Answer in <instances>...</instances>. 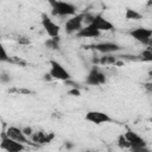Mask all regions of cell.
Listing matches in <instances>:
<instances>
[{"label": "cell", "mask_w": 152, "mask_h": 152, "mask_svg": "<svg viewBox=\"0 0 152 152\" xmlns=\"http://www.w3.org/2000/svg\"><path fill=\"white\" fill-rule=\"evenodd\" d=\"M51 6V13L57 17H71L76 14V6L64 0H49Z\"/></svg>", "instance_id": "1"}, {"label": "cell", "mask_w": 152, "mask_h": 152, "mask_svg": "<svg viewBox=\"0 0 152 152\" xmlns=\"http://www.w3.org/2000/svg\"><path fill=\"white\" fill-rule=\"evenodd\" d=\"M124 135L129 144V147H128L129 151H132V152H148V148L146 147L147 146L146 140L141 135H139L137 132H134L131 128H127V131H126V133H124Z\"/></svg>", "instance_id": "2"}, {"label": "cell", "mask_w": 152, "mask_h": 152, "mask_svg": "<svg viewBox=\"0 0 152 152\" xmlns=\"http://www.w3.org/2000/svg\"><path fill=\"white\" fill-rule=\"evenodd\" d=\"M49 75L51 76V78L53 80H59V81H68L71 80V75L70 72L64 68V65H62L56 59H51L50 61V70H49Z\"/></svg>", "instance_id": "3"}, {"label": "cell", "mask_w": 152, "mask_h": 152, "mask_svg": "<svg viewBox=\"0 0 152 152\" xmlns=\"http://www.w3.org/2000/svg\"><path fill=\"white\" fill-rule=\"evenodd\" d=\"M84 82L88 86H102L107 82V77H106V74L97 65H93L86 77Z\"/></svg>", "instance_id": "4"}, {"label": "cell", "mask_w": 152, "mask_h": 152, "mask_svg": "<svg viewBox=\"0 0 152 152\" xmlns=\"http://www.w3.org/2000/svg\"><path fill=\"white\" fill-rule=\"evenodd\" d=\"M84 49H93L97 52L107 55V53H114V52L121 51L122 46L114 42H101V43H95L90 45H84Z\"/></svg>", "instance_id": "5"}, {"label": "cell", "mask_w": 152, "mask_h": 152, "mask_svg": "<svg viewBox=\"0 0 152 152\" xmlns=\"http://www.w3.org/2000/svg\"><path fill=\"white\" fill-rule=\"evenodd\" d=\"M0 148L7 152H19V151L25 150V144L13 140L6 134L5 131H2L0 134Z\"/></svg>", "instance_id": "6"}, {"label": "cell", "mask_w": 152, "mask_h": 152, "mask_svg": "<svg viewBox=\"0 0 152 152\" xmlns=\"http://www.w3.org/2000/svg\"><path fill=\"white\" fill-rule=\"evenodd\" d=\"M129 36L134 40L141 43L142 45L148 46L151 44V39H152V30L147 28V27H142V26L135 27V28L129 31Z\"/></svg>", "instance_id": "7"}, {"label": "cell", "mask_w": 152, "mask_h": 152, "mask_svg": "<svg viewBox=\"0 0 152 152\" xmlns=\"http://www.w3.org/2000/svg\"><path fill=\"white\" fill-rule=\"evenodd\" d=\"M84 119L90 122V124H94V125H102V124H108V122H113L114 119L107 114L106 112H101V110H89L87 112Z\"/></svg>", "instance_id": "8"}, {"label": "cell", "mask_w": 152, "mask_h": 152, "mask_svg": "<svg viewBox=\"0 0 152 152\" xmlns=\"http://www.w3.org/2000/svg\"><path fill=\"white\" fill-rule=\"evenodd\" d=\"M89 24L96 28L97 31L100 32H107V31H113L115 28V26L108 20L106 19L101 13H97V14H93L91 15V19L89 21ZM88 25V24H87Z\"/></svg>", "instance_id": "9"}, {"label": "cell", "mask_w": 152, "mask_h": 152, "mask_svg": "<svg viewBox=\"0 0 152 152\" xmlns=\"http://www.w3.org/2000/svg\"><path fill=\"white\" fill-rule=\"evenodd\" d=\"M83 19H84V13L80 14H74L71 15L70 19H68L64 24V28L66 33H76L83 25Z\"/></svg>", "instance_id": "10"}, {"label": "cell", "mask_w": 152, "mask_h": 152, "mask_svg": "<svg viewBox=\"0 0 152 152\" xmlns=\"http://www.w3.org/2000/svg\"><path fill=\"white\" fill-rule=\"evenodd\" d=\"M42 26L45 30V32L48 33L49 37H59V32H61V27L59 25H57L51 18H49L46 14L42 15Z\"/></svg>", "instance_id": "11"}, {"label": "cell", "mask_w": 152, "mask_h": 152, "mask_svg": "<svg viewBox=\"0 0 152 152\" xmlns=\"http://www.w3.org/2000/svg\"><path fill=\"white\" fill-rule=\"evenodd\" d=\"M6 134L12 138L13 140L18 141V142H21V144H31V145H36L34 142H31L28 137L25 135V133L23 132V128H19V127H15V126H10L6 128Z\"/></svg>", "instance_id": "12"}, {"label": "cell", "mask_w": 152, "mask_h": 152, "mask_svg": "<svg viewBox=\"0 0 152 152\" xmlns=\"http://www.w3.org/2000/svg\"><path fill=\"white\" fill-rule=\"evenodd\" d=\"M32 142H34L36 145H45V144H49L55 138V134L53 133H46L44 131H37V132H33L31 135H30Z\"/></svg>", "instance_id": "13"}, {"label": "cell", "mask_w": 152, "mask_h": 152, "mask_svg": "<svg viewBox=\"0 0 152 152\" xmlns=\"http://www.w3.org/2000/svg\"><path fill=\"white\" fill-rule=\"evenodd\" d=\"M101 32L97 31L96 28H94L90 24L86 25V26H82L77 32H76V36L78 38H97L100 37Z\"/></svg>", "instance_id": "14"}, {"label": "cell", "mask_w": 152, "mask_h": 152, "mask_svg": "<svg viewBox=\"0 0 152 152\" xmlns=\"http://www.w3.org/2000/svg\"><path fill=\"white\" fill-rule=\"evenodd\" d=\"M93 63L94 65H114V64H121L118 63V57L115 56H109V53H107V56H102L100 58H93Z\"/></svg>", "instance_id": "15"}, {"label": "cell", "mask_w": 152, "mask_h": 152, "mask_svg": "<svg viewBox=\"0 0 152 152\" xmlns=\"http://www.w3.org/2000/svg\"><path fill=\"white\" fill-rule=\"evenodd\" d=\"M125 19H126V20H140V19H142V14L139 13L138 11H135V10L126 8Z\"/></svg>", "instance_id": "16"}, {"label": "cell", "mask_w": 152, "mask_h": 152, "mask_svg": "<svg viewBox=\"0 0 152 152\" xmlns=\"http://www.w3.org/2000/svg\"><path fill=\"white\" fill-rule=\"evenodd\" d=\"M59 40L61 38L59 37H50L46 42H45V46L50 50H58L59 49Z\"/></svg>", "instance_id": "17"}, {"label": "cell", "mask_w": 152, "mask_h": 152, "mask_svg": "<svg viewBox=\"0 0 152 152\" xmlns=\"http://www.w3.org/2000/svg\"><path fill=\"white\" fill-rule=\"evenodd\" d=\"M138 58L142 62H151L152 61V51H151V48H145L142 50V52L138 56Z\"/></svg>", "instance_id": "18"}, {"label": "cell", "mask_w": 152, "mask_h": 152, "mask_svg": "<svg viewBox=\"0 0 152 152\" xmlns=\"http://www.w3.org/2000/svg\"><path fill=\"white\" fill-rule=\"evenodd\" d=\"M8 93H11V94H20V95H30V94H34L32 90H30V89H27V88H17V87L10 88V89H8Z\"/></svg>", "instance_id": "19"}, {"label": "cell", "mask_w": 152, "mask_h": 152, "mask_svg": "<svg viewBox=\"0 0 152 152\" xmlns=\"http://www.w3.org/2000/svg\"><path fill=\"white\" fill-rule=\"evenodd\" d=\"M0 62H11V57L8 56L4 44L0 42Z\"/></svg>", "instance_id": "20"}, {"label": "cell", "mask_w": 152, "mask_h": 152, "mask_svg": "<svg viewBox=\"0 0 152 152\" xmlns=\"http://www.w3.org/2000/svg\"><path fill=\"white\" fill-rule=\"evenodd\" d=\"M116 142H118V146L121 147V148H128V147H129V144H128V141L126 140V138H125L124 134H120V135H119Z\"/></svg>", "instance_id": "21"}, {"label": "cell", "mask_w": 152, "mask_h": 152, "mask_svg": "<svg viewBox=\"0 0 152 152\" xmlns=\"http://www.w3.org/2000/svg\"><path fill=\"white\" fill-rule=\"evenodd\" d=\"M10 81H11V77L7 72H5V71L0 72V82L1 83H10Z\"/></svg>", "instance_id": "22"}, {"label": "cell", "mask_w": 152, "mask_h": 152, "mask_svg": "<svg viewBox=\"0 0 152 152\" xmlns=\"http://www.w3.org/2000/svg\"><path fill=\"white\" fill-rule=\"evenodd\" d=\"M68 94L71 96H81V90H80V88H71L68 91Z\"/></svg>", "instance_id": "23"}, {"label": "cell", "mask_w": 152, "mask_h": 152, "mask_svg": "<svg viewBox=\"0 0 152 152\" xmlns=\"http://www.w3.org/2000/svg\"><path fill=\"white\" fill-rule=\"evenodd\" d=\"M23 132L25 133L26 137H30V135L33 133V129H32L31 127H25V128H23Z\"/></svg>", "instance_id": "24"}, {"label": "cell", "mask_w": 152, "mask_h": 152, "mask_svg": "<svg viewBox=\"0 0 152 152\" xmlns=\"http://www.w3.org/2000/svg\"><path fill=\"white\" fill-rule=\"evenodd\" d=\"M20 44H30V40L27 39V38H25V37H21V38H19V40H18Z\"/></svg>", "instance_id": "25"}, {"label": "cell", "mask_w": 152, "mask_h": 152, "mask_svg": "<svg viewBox=\"0 0 152 152\" xmlns=\"http://www.w3.org/2000/svg\"><path fill=\"white\" fill-rule=\"evenodd\" d=\"M65 147H66V148H71V147H72V145H71V144H69V142H65Z\"/></svg>", "instance_id": "26"}]
</instances>
